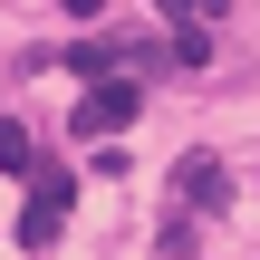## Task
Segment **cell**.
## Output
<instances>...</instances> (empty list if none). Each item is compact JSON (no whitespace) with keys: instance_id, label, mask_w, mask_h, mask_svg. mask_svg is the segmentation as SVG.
Returning a JSON list of instances; mask_svg holds the SVG:
<instances>
[{"instance_id":"obj_6","label":"cell","mask_w":260,"mask_h":260,"mask_svg":"<svg viewBox=\"0 0 260 260\" xmlns=\"http://www.w3.org/2000/svg\"><path fill=\"white\" fill-rule=\"evenodd\" d=\"M154 10H164V19H183V10H193V0H154Z\"/></svg>"},{"instance_id":"obj_3","label":"cell","mask_w":260,"mask_h":260,"mask_svg":"<svg viewBox=\"0 0 260 260\" xmlns=\"http://www.w3.org/2000/svg\"><path fill=\"white\" fill-rule=\"evenodd\" d=\"M116 125H135V87L125 77H96L77 96V135H116Z\"/></svg>"},{"instance_id":"obj_1","label":"cell","mask_w":260,"mask_h":260,"mask_svg":"<svg viewBox=\"0 0 260 260\" xmlns=\"http://www.w3.org/2000/svg\"><path fill=\"white\" fill-rule=\"evenodd\" d=\"M222 203H232V164H222L212 145H203V154H183V164L164 174V212H183V222H212Z\"/></svg>"},{"instance_id":"obj_5","label":"cell","mask_w":260,"mask_h":260,"mask_svg":"<svg viewBox=\"0 0 260 260\" xmlns=\"http://www.w3.org/2000/svg\"><path fill=\"white\" fill-rule=\"evenodd\" d=\"M0 174H39V145H29L19 125H0Z\"/></svg>"},{"instance_id":"obj_2","label":"cell","mask_w":260,"mask_h":260,"mask_svg":"<svg viewBox=\"0 0 260 260\" xmlns=\"http://www.w3.org/2000/svg\"><path fill=\"white\" fill-rule=\"evenodd\" d=\"M68 193H77L68 174H29V212H19V241H29V251H48V241H58V222H68Z\"/></svg>"},{"instance_id":"obj_4","label":"cell","mask_w":260,"mask_h":260,"mask_svg":"<svg viewBox=\"0 0 260 260\" xmlns=\"http://www.w3.org/2000/svg\"><path fill=\"white\" fill-rule=\"evenodd\" d=\"M164 58H174V68H212V29H174Z\"/></svg>"}]
</instances>
